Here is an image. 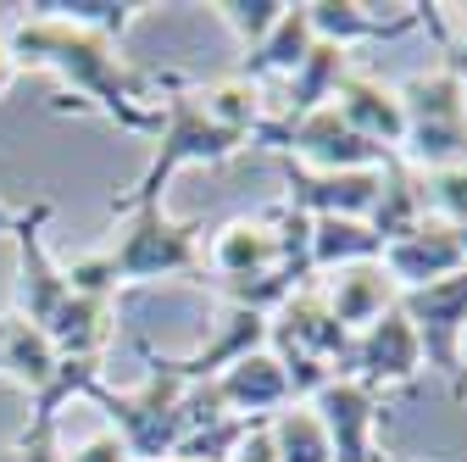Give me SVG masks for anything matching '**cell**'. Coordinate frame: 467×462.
Masks as SVG:
<instances>
[{
  "mask_svg": "<svg viewBox=\"0 0 467 462\" xmlns=\"http://www.w3.org/2000/svg\"><path fill=\"white\" fill-rule=\"evenodd\" d=\"M350 73H357V68H350V56L317 39V45L306 50V62L284 79V95H278V111H273V118L296 123V118H306V111H317V106H334V95H339V84H345Z\"/></svg>",
  "mask_w": 467,
  "mask_h": 462,
  "instance_id": "cell-21",
  "label": "cell"
},
{
  "mask_svg": "<svg viewBox=\"0 0 467 462\" xmlns=\"http://www.w3.org/2000/svg\"><path fill=\"white\" fill-rule=\"evenodd\" d=\"M418 23H434V28H440L434 6H418ZM440 73H451V79L467 89V28H462V34H445V28H440Z\"/></svg>",
  "mask_w": 467,
  "mask_h": 462,
  "instance_id": "cell-33",
  "label": "cell"
},
{
  "mask_svg": "<svg viewBox=\"0 0 467 462\" xmlns=\"http://www.w3.org/2000/svg\"><path fill=\"white\" fill-rule=\"evenodd\" d=\"M17 84V56H12V45H6V34H0V95H6Z\"/></svg>",
  "mask_w": 467,
  "mask_h": 462,
  "instance_id": "cell-36",
  "label": "cell"
},
{
  "mask_svg": "<svg viewBox=\"0 0 467 462\" xmlns=\"http://www.w3.org/2000/svg\"><path fill=\"white\" fill-rule=\"evenodd\" d=\"M334 111L357 129L362 140H373L379 151H400V134H406V118H400V95H395V84H384V79H373V73H350L345 84H339V95H334Z\"/></svg>",
  "mask_w": 467,
  "mask_h": 462,
  "instance_id": "cell-19",
  "label": "cell"
},
{
  "mask_svg": "<svg viewBox=\"0 0 467 462\" xmlns=\"http://www.w3.org/2000/svg\"><path fill=\"white\" fill-rule=\"evenodd\" d=\"M256 145H267L278 162H296V167H312V173H368V167L389 162V151L362 140L334 106H317V111H306V118H296V123L267 118L256 129Z\"/></svg>",
  "mask_w": 467,
  "mask_h": 462,
  "instance_id": "cell-6",
  "label": "cell"
},
{
  "mask_svg": "<svg viewBox=\"0 0 467 462\" xmlns=\"http://www.w3.org/2000/svg\"><path fill=\"white\" fill-rule=\"evenodd\" d=\"M39 12L56 17V23H67V28H84L95 39L123 45V34L140 23L145 6H134V0H39Z\"/></svg>",
  "mask_w": 467,
  "mask_h": 462,
  "instance_id": "cell-28",
  "label": "cell"
},
{
  "mask_svg": "<svg viewBox=\"0 0 467 462\" xmlns=\"http://www.w3.org/2000/svg\"><path fill=\"white\" fill-rule=\"evenodd\" d=\"M284 167V206H296L301 217H368L384 167L368 173H312L296 162H278Z\"/></svg>",
  "mask_w": 467,
  "mask_h": 462,
  "instance_id": "cell-12",
  "label": "cell"
},
{
  "mask_svg": "<svg viewBox=\"0 0 467 462\" xmlns=\"http://www.w3.org/2000/svg\"><path fill=\"white\" fill-rule=\"evenodd\" d=\"M245 418H217V424H201V429H190L184 440H179V451L172 457H190V462H228L234 451H240V440H245Z\"/></svg>",
  "mask_w": 467,
  "mask_h": 462,
  "instance_id": "cell-31",
  "label": "cell"
},
{
  "mask_svg": "<svg viewBox=\"0 0 467 462\" xmlns=\"http://www.w3.org/2000/svg\"><path fill=\"white\" fill-rule=\"evenodd\" d=\"M273 268H284V246H278V223L273 217H228L212 235V246H206V278L212 284L256 278V273H273Z\"/></svg>",
  "mask_w": 467,
  "mask_h": 462,
  "instance_id": "cell-13",
  "label": "cell"
},
{
  "mask_svg": "<svg viewBox=\"0 0 467 462\" xmlns=\"http://www.w3.org/2000/svg\"><path fill=\"white\" fill-rule=\"evenodd\" d=\"M350 340L357 334L339 329V318L328 312L317 284H301V290L267 318V345H289V352H301V357H312L334 373H345V362H350Z\"/></svg>",
  "mask_w": 467,
  "mask_h": 462,
  "instance_id": "cell-11",
  "label": "cell"
},
{
  "mask_svg": "<svg viewBox=\"0 0 467 462\" xmlns=\"http://www.w3.org/2000/svg\"><path fill=\"white\" fill-rule=\"evenodd\" d=\"M456 251H462V262H467V223L456 228Z\"/></svg>",
  "mask_w": 467,
  "mask_h": 462,
  "instance_id": "cell-38",
  "label": "cell"
},
{
  "mask_svg": "<svg viewBox=\"0 0 467 462\" xmlns=\"http://www.w3.org/2000/svg\"><path fill=\"white\" fill-rule=\"evenodd\" d=\"M228 462H278V457H273V440H267V418H256V424L245 429L240 451H234Z\"/></svg>",
  "mask_w": 467,
  "mask_h": 462,
  "instance_id": "cell-35",
  "label": "cell"
},
{
  "mask_svg": "<svg viewBox=\"0 0 467 462\" xmlns=\"http://www.w3.org/2000/svg\"><path fill=\"white\" fill-rule=\"evenodd\" d=\"M306 23H312V39H323V45L350 56L357 45L412 34L418 28V6H400L395 17H384L379 6H362V0H306Z\"/></svg>",
  "mask_w": 467,
  "mask_h": 462,
  "instance_id": "cell-14",
  "label": "cell"
},
{
  "mask_svg": "<svg viewBox=\"0 0 467 462\" xmlns=\"http://www.w3.org/2000/svg\"><path fill=\"white\" fill-rule=\"evenodd\" d=\"M0 462H62V440H56V429H17Z\"/></svg>",
  "mask_w": 467,
  "mask_h": 462,
  "instance_id": "cell-32",
  "label": "cell"
},
{
  "mask_svg": "<svg viewBox=\"0 0 467 462\" xmlns=\"http://www.w3.org/2000/svg\"><path fill=\"white\" fill-rule=\"evenodd\" d=\"M312 45H317V39H312V23H306V0H289L284 17H278V28H273L251 56H240V79H251V84L289 79V73L306 62Z\"/></svg>",
  "mask_w": 467,
  "mask_h": 462,
  "instance_id": "cell-25",
  "label": "cell"
},
{
  "mask_svg": "<svg viewBox=\"0 0 467 462\" xmlns=\"http://www.w3.org/2000/svg\"><path fill=\"white\" fill-rule=\"evenodd\" d=\"M117 228L100 246L117 290L123 284H161V278H190L206 284V240L201 223L167 217L161 201H117Z\"/></svg>",
  "mask_w": 467,
  "mask_h": 462,
  "instance_id": "cell-2",
  "label": "cell"
},
{
  "mask_svg": "<svg viewBox=\"0 0 467 462\" xmlns=\"http://www.w3.org/2000/svg\"><path fill=\"white\" fill-rule=\"evenodd\" d=\"M195 100L206 106V118L217 123V129H228V134H240L245 145L256 140V129L267 123V106H262V84H251V79H223V84H206V89H195Z\"/></svg>",
  "mask_w": 467,
  "mask_h": 462,
  "instance_id": "cell-26",
  "label": "cell"
},
{
  "mask_svg": "<svg viewBox=\"0 0 467 462\" xmlns=\"http://www.w3.org/2000/svg\"><path fill=\"white\" fill-rule=\"evenodd\" d=\"M456 395H467V334H462V357H456Z\"/></svg>",
  "mask_w": 467,
  "mask_h": 462,
  "instance_id": "cell-37",
  "label": "cell"
},
{
  "mask_svg": "<svg viewBox=\"0 0 467 462\" xmlns=\"http://www.w3.org/2000/svg\"><path fill=\"white\" fill-rule=\"evenodd\" d=\"M350 379H362L368 390H400V384H412L423 373V345L412 334V323H406L400 301L395 312H384L379 323H368L357 340H350V362H345Z\"/></svg>",
  "mask_w": 467,
  "mask_h": 462,
  "instance_id": "cell-10",
  "label": "cell"
},
{
  "mask_svg": "<svg viewBox=\"0 0 467 462\" xmlns=\"http://www.w3.org/2000/svg\"><path fill=\"white\" fill-rule=\"evenodd\" d=\"M395 95H400V118H406L395 156L412 173L467 167V89L451 73L423 68L412 79H400Z\"/></svg>",
  "mask_w": 467,
  "mask_h": 462,
  "instance_id": "cell-5",
  "label": "cell"
},
{
  "mask_svg": "<svg viewBox=\"0 0 467 462\" xmlns=\"http://www.w3.org/2000/svg\"><path fill=\"white\" fill-rule=\"evenodd\" d=\"M423 184V206L434 223L462 228L467 223V167H440V173H418Z\"/></svg>",
  "mask_w": 467,
  "mask_h": 462,
  "instance_id": "cell-30",
  "label": "cell"
},
{
  "mask_svg": "<svg viewBox=\"0 0 467 462\" xmlns=\"http://www.w3.org/2000/svg\"><path fill=\"white\" fill-rule=\"evenodd\" d=\"M267 345V318L262 312H245V307H223V318L212 323V340H201L190 357H167L179 368L184 384H206L217 373H228L234 362H245L251 352Z\"/></svg>",
  "mask_w": 467,
  "mask_h": 462,
  "instance_id": "cell-16",
  "label": "cell"
},
{
  "mask_svg": "<svg viewBox=\"0 0 467 462\" xmlns=\"http://www.w3.org/2000/svg\"><path fill=\"white\" fill-rule=\"evenodd\" d=\"M379 407H384V395L350 373H334L312 395V413L334 446V462H384L379 457Z\"/></svg>",
  "mask_w": 467,
  "mask_h": 462,
  "instance_id": "cell-9",
  "label": "cell"
},
{
  "mask_svg": "<svg viewBox=\"0 0 467 462\" xmlns=\"http://www.w3.org/2000/svg\"><path fill=\"white\" fill-rule=\"evenodd\" d=\"M45 223H50V201L0 206V235L17 246V301H12V312L28 318L34 329H45L56 312L67 307V296H73L62 262L45 251Z\"/></svg>",
  "mask_w": 467,
  "mask_h": 462,
  "instance_id": "cell-7",
  "label": "cell"
},
{
  "mask_svg": "<svg viewBox=\"0 0 467 462\" xmlns=\"http://www.w3.org/2000/svg\"><path fill=\"white\" fill-rule=\"evenodd\" d=\"M212 390H217V401H223V413L228 418H245V424H256V418H273L278 407H289V384H284V368H278V357L267 352H251L245 362H234L228 373H217V379H206Z\"/></svg>",
  "mask_w": 467,
  "mask_h": 462,
  "instance_id": "cell-17",
  "label": "cell"
},
{
  "mask_svg": "<svg viewBox=\"0 0 467 462\" xmlns=\"http://www.w3.org/2000/svg\"><path fill=\"white\" fill-rule=\"evenodd\" d=\"M17 56V73H56L62 79V100L56 106H84V111H100L106 123L129 129V134H156L161 129V111L150 100V79H140L123 50L111 39H95L84 28H67L45 17L39 6H28V17L0 28Z\"/></svg>",
  "mask_w": 467,
  "mask_h": 462,
  "instance_id": "cell-1",
  "label": "cell"
},
{
  "mask_svg": "<svg viewBox=\"0 0 467 462\" xmlns=\"http://www.w3.org/2000/svg\"><path fill=\"white\" fill-rule=\"evenodd\" d=\"M267 440H273V457L278 462H334V446L312 413V401H289L267 418Z\"/></svg>",
  "mask_w": 467,
  "mask_h": 462,
  "instance_id": "cell-27",
  "label": "cell"
},
{
  "mask_svg": "<svg viewBox=\"0 0 467 462\" xmlns=\"http://www.w3.org/2000/svg\"><path fill=\"white\" fill-rule=\"evenodd\" d=\"M400 312L423 345V368L445 373L456 390V357H462V334H467V268L440 284H423V290H406Z\"/></svg>",
  "mask_w": 467,
  "mask_h": 462,
  "instance_id": "cell-8",
  "label": "cell"
},
{
  "mask_svg": "<svg viewBox=\"0 0 467 462\" xmlns=\"http://www.w3.org/2000/svg\"><path fill=\"white\" fill-rule=\"evenodd\" d=\"M284 6H289V0H217V23L234 34V39H240V50L251 56L273 28H278V17H284Z\"/></svg>",
  "mask_w": 467,
  "mask_h": 462,
  "instance_id": "cell-29",
  "label": "cell"
},
{
  "mask_svg": "<svg viewBox=\"0 0 467 462\" xmlns=\"http://www.w3.org/2000/svg\"><path fill=\"white\" fill-rule=\"evenodd\" d=\"M45 340L56 345V357H89L106 362L111 340H117V301L106 296H67V307L45 323Z\"/></svg>",
  "mask_w": 467,
  "mask_h": 462,
  "instance_id": "cell-20",
  "label": "cell"
},
{
  "mask_svg": "<svg viewBox=\"0 0 467 462\" xmlns=\"http://www.w3.org/2000/svg\"><path fill=\"white\" fill-rule=\"evenodd\" d=\"M161 89H167V100H156L161 129L150 134V162L134 179V190H123L117 201H161L167 179L179 167H223V162H234V156L245 151L240 134H228V129H217L206 118V106L195 100V89H184L172 73L161 79Z\"/></svg>",
  "mask_w": 467,
  "mask_h": 462,
  "instance_id": "cell-4",
  "label": "cell"
},
{
  "mask_svg": "<svg viewBox=\"0 0 467 462\" xmlns=\"http://www.w3.org/2000/svg\"><path fill=\"white\" fill-rule=\"evenodd\" d=\"M161 462H190V457H161Z\"/></svg>",
  "mask_w": 467,
  "mask_h": 462,
  "instance_id": "cell-39",
  "label": "cell"
},
{
  "mask_svg": "<svg viewBox=\"0 0 467 462\" xmlns=\"http://www.w3.org/2000/svg\"><path fill=\"white\" fill-rule=\"evenodd\" d=\"M145 357V379L134 390H111V384H95L84 401L106 413V429L134 451V462H161L179 451L184 440V379L172 368L156 345H140Z\"/></svg>",
  "mask_w": 467,
  "mask_h": 462,
  "instance_id": "cell-3",
  "label": "cell"
},
{
  "mask_svg": "<svg viewBox=\"0 0 467 462\" xmlns=\"http://www.w3.org/2000/svg\"><path fill=\"white\" fill-rule=\"evenodd\" d=\"M56 345L45 340V329H34L28 318H17V312H0V379L6 384H17L28 401L50 384V373H56Z\"/></svg>",
  "mask_w": 467,
  "mask_h": 462,
  "instance_id": "cell-22",
  "label": "cell"
},
{
  "mask_svg": "<svg viewBox=\"0 0 467 462\" xmlns=\"http://www.w3.org/2000/svg\"><path fill=\"white\" fill-rule=\"evenodd\" d=\"M384 240L362 217H312L306 228V268L317 273H339V268H357V262H379Z\"/></svg>",
  "mask_w": 467,
  "mask_h": 462,
  "instance_id": "cell-23",
  "label": "cell"
},
{
  "mask_svg": "<svg viewBox=\"0 0 467 462\" xmlns=\"http://www.w3.org/2000/svg\"><path fill=\"white\" fill-rule=\"evenodd\" d=\"M384 273L395 278V290L406 296V290H423V284H440V278H451V273H462L467 262H462V251H456V228H445V223H418L412 235H400L395 246H384Z\"/></svg>",
  "mask_w": 467,
  "mask_h": 462,
  "instance_id": "cell-15",
  "label": "cell"
},
{
  "mask_svg": "<svg viewBox=\"0 0 467 462\" xmlns=\"http://www.w3.org/2000/svg\"><path fill=\"white\" fill-rule=\"evenodd\" d=\"M373 235L384 246H395L400 235H412L418 223H429V206H423V184H418V173L406 167L400 156L384 162V179H379V195H373V212L362 217Z\"/></svg>",
  "mask_w": 467,
  "mask_h": 462,
  "instance_id": "cell-24",
  "label": "cell"
},
{
  "mask_svg": "<svg viewBox=\"0 0 467 462\" xmlns=\"http://www.w3.org/2000/svg\"><path fill=\"white\" fill-rule=\"evenodd\" d=\"M323 301H328V312L339 318V329H350V334H362L368 323H379L384 312H395V301H400V290H395V278L384 273V262H357V268H339V273H328L323 284Z\"/></svg>",
  "mask_w": 467,
  "mask_h": 462,
  "instance_id": "cell-18",
  "label": "cell"
},
{
  "mask_svg": "<svg viewBox=\"0 0 467 462\" xmlns=\"http://www.w3.org/2000/svg\"><path fill=\"white\" fill-rule=\"evenodd\" d=\"M62 462H134V451L117 440L111 429H95V435H84L73 451H62Z\"/></svg>",
  "mask_w": 467,
  "mask_h": 462,
  "instance_id": "cell-34",
  "label": "cell"
}]
</instances>
